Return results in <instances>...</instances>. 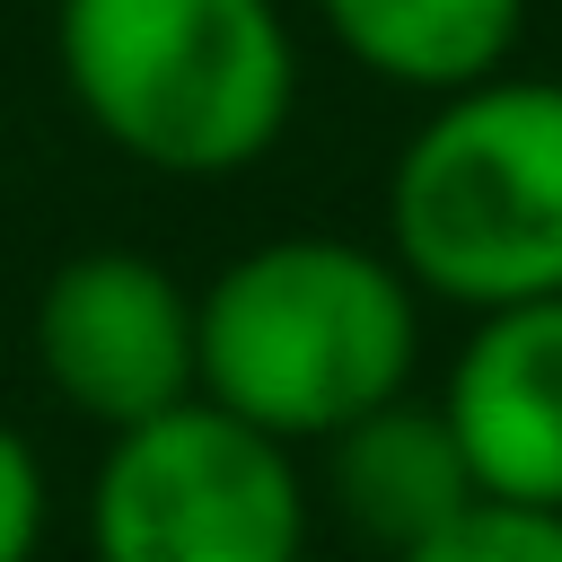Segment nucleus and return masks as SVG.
<instances>
[{"label": "nucleus", "mask_w": 562, "mask_h": 562, "mask_svg": "<svg viewBox=\"0 0 562 562\" xmlns=\"http://www.w3.org/2000/svg\"><path fill=\"white\" fill-rule=\"evenodd\" d=\"M202 395L281 448H325L422 369V290L360 237H263L193 290Z\"/></svg>", "instance_id": "obj_1"}, {"label": "nucleus", "mask_w": 562, "mask_h": 562, "mask_svg": "<svg viewBox=\"0 0 562 562\" xmlns=\"http://www.w3.org/2000/svg\"><path fill=\"white\" fill-rule=\"evenodd\" d=\"M53 61L79 123L149 176H246L299 114L281 0H53Z\"/></svg>", "instance_id": "obj_2"}, {"label": "nucleus", "mask_w": 562, "mask_h": 562, "mask_svg": "<svg viewBox=\"0 0 562 562\" xmlns=\"http://www.w3.org/2000/svg\"><path fill=\"white\" fill-rule=\"evenodd\" d=\"M386 255L465 316L562 299V79L430 97L386 167Z\"/></svg>", "instance_id": "obj_3"}, {"label": "nucleus", "mask_w": 562, "mask_h": 562, "mask_svg": "<svg viewBox=\"0 0 562 562\" xmlns=\"http://www.w3.org/2000/svg\"><path fill=\"white\" fill-rule=\"evenodd\" d=\"M307 474L299 448L184 395L158 422L105 439L88 483L97 562H307Z\"/></svg>", "instance_id": "obj_4"}, {"label": "nucleus", "mask_w": 562, "mask_h": 562, "mask_svg": "<svg viewBox=\"0 0 562 562\" xmlns=\"http://www.w3.org/2000/svg\"><path fill=\"white\" fill-rule=\"evenodd\" d=\"M35 369L105 439L158 422L184 395H202L193 290L140 246H79L53 263L35 299Z\"/></svg>", "instance_id": "obj_5"}, {"label": "nucleus", "mask_w": 562, "mask_h": 562, "mask_svg": "<svg viewBox=\"0 0 562 562\" xmlns=\"http://www.w3.org/2000/svg\"><path fill=\"white\" fill-rule=\"evenodd\" d=\"M439 413L483 501L562 509V299L474 316V334L448 360Z\"/></svg>", "instance_id": "obj_6"}, {"label": "nucleus", "mask_w": 562, "mask_h": 562, "mask_svg": "<svg viewBox=\"0 0 562 562\" xmlns=\"http://www.w3.org/2000/svg\"><path fill=\"white\" fill-rule=\"evenodd\" d=\"M474 501H483V492H474V474H465V448H457L448 413H439V404H413V386L325 439V509H334L378 562L430 544V536H439L448 518H465Z\"/></svg>", "instance_id": "obj_7"}, {"label": "nucleus", "mask_w": 562, "mask_h": 562, "mask_svg": "<svg viewBox=\"0 0 562 562\" xmlns=\"http://www.w3.org/2000/svg\"><path fill=\"white\" fill-rule=\"evenodd\" d=\"M316 26L378 88L457 97L509 70L527 35V0H316Z\"/></svg>", "instance_id": "obj_8"}, {"label": "nucleus", "mask_w": 562, "mask_h": 562, "mask_svg": "<svg viewBox=\"0 0 562 562\" xmlns=\"http://www.w3.org/2000/svg\"><path fill=\"white\" fill-rule=\"evenodd\" d=\"M395 562H562V509L474 501L465 518H448L430 544H413V553H395Z\"/></svg>", "instance_id": "obj_9"}, {"label": "nucleus", "mask_w": 562, "mask_h": 562, "mask_svg": "<svg viewBox=\"0 0 562 562\" xmlns=\"http://www.w3.org/2000/svg\"><path fill=\"white\" fill-rule=\"evenodd\" d=\"M44 518H53L44 457H35V439H26L18 422H0V562H35Z\"/></svg>", "instance_id": "obj_10"}]
</instances>
